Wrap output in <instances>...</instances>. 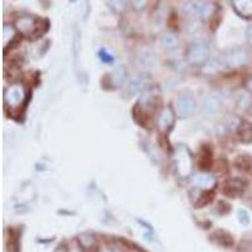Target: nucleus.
Listing matches in <instances>:
<instances>
[{
	"label": "nucleus",
	"mask_w": 252,
	"mask_h": 252,
	"mask_svg": "<svg viewBox=\"0 0 252 252\" xmlns=\"http://www.w3.org/2000/svg\"><path fill=\"white\" fill-rule=\"evenodd\" d=\"M238 220L242 226H247L250 223V216L245 209H238Z\"/></svg>",
	"instance_id": "nucleus-19"
},
{
	"label": "nucleus",
	"mask_w": 252,
	"mask_h": 252,
	"mask_svg": "<svg viewBox=\"0 0 252 252\" xmlns=\"http://www.w3.org/2000/svg\"><path fill=\"white\" fill-rule=\"evenodd\" d=\"M193 184L195 187H199V188H203L204 190H211V188H213V186L216 184V179L212 175L208 174H197L193 178Z\"/></svg>",
	"instance_id": "nucleus-12"
},
{
	"label": "nucleus",
	"mask_w": 252,
	"mask_h": 252,
	"mask_svg": "<svg viewBox=\"0 0 252 252\" xmlns=\"http://www.w3.org/2000/svg\"><path fill=\"white\" fill-rule=\"evenodd\" d=\"M39 23H42V20L31 17V15H24V17L18 18L15 22V27L22 34L29 35V37L32 35V39H35L37 37H39V34L44 33L43 31H40L42 24Z\"/></svg>",
	"instance_id": "nucleus-1"
},
{
	"label": "nucleus",
	"mask_w": 252,
	"mask_h": 252,
	"mask_svg": "<svg viewBox=\"0 0 252 252\" xmlns=\"http://www.w3.org/2000/svg\"><path fill=\"white\" fill-rule=\"evenodd\" d=\"M213 9L215 5L206 1H189L186 3L183 6V12L188 17L192 18H201V19H208L209 17L213 15Z\"/></svg>",
	"instance_id": "nucleus-4"
},
{
	"label": "nucleus",
	"mask_w": 252,
	"mask_h": 252,
	"mask_svg": "<svg viewBox=\"0 0 252 252\" xmlns=\"http://www.w3.org/2000/svg\"><path fill=\"white\" fill-rule=\"evenodd\" d=\"M98 57H100V60L105 63H111L112 61H114V57L110 56L105 49H101V51L98 52Z\"/></svg>",
	"instance_id": "nucleus-20"
},
{
	"label": "nucleus",
	"mask_w": 252,
	"mask_h": 252,
	"mask_svg": "<svg viewBox=\"0 0 252 252\" xmlns=\"http://www.w3.org/2000/svg\"><path fill=\"white\" fill-rule=\"evenodd\" d=\"M213 199H215V192H213L212 189H211V190H203L201 197L198 198V201L195 202V208H202V207L211 203Z\"/></svg>",
	"instance_id": "nucleus-17"
},
{
	"label": "nucleus",
	"mask_w": 252,
	"mask_h": 252,
	"mask_svg": "<svg viewBox=\"0 0 252 252\" xmlns=\"http://www.w3.org/2000/svg\"><path fill=\"white\" fill-rule=\"evenodd\" d=\"M195 109V101L190 94H179L175 101V111L181 118H188Z\"/></svg>",
	"instance_id": "nucleus-7"
},
{
	"label": "nucleus",
	"mask_w": 252,
	"mask_h": 252,
	"mask_svg": "<svg viewBox=\"0 0 252 252\" xmlns=\"http://www.w3.org/2000/svg\"><path fill=\"white\" fill-rule=\"evenodd\" d=\"M245 188H246V182L240 178H231L227 179L222 186V193L227 197L237 198L244 194Z\"/></svg>",
	"instance_id": "nucleus-6"
},
{
	"label": "nucleus",
	"mask_w": 252,
	"mask_h": 252,
	"mask_svg": "<svg viewBox=\"0 0 252 252\" xmlns=\"http://www.w3.org/2000/svg\"><path fill=\"white\" fill-rule=\"evenodd\" d=\"M235 165L237 169L242 170V172H249L252 168V158L250 155H240L236 159Z\"/></svg>",
	"instance_id": "nucleus-16"
},
{
	"label": "nucleus",
	"mask_w": 252,
	"mask_h": 252,
	"mask_svg": "<svg viewBox=\"0 0 252 252\" xmlns=\"http://www.w3.org/2000/svg\"><path fill=\"white\" fill-rule=\"evenodd\" d=\"M246 87L252 92V77H250L249 80L246 81Z\"/></svg>",
	"instance_id": "nucleus-23"
},
{
	"label": "nucleus",
	"mask_w": 252,
	"mask_h": 252,
	"mask_svg": "<svg viewBox=\"0 0 252 252\" xmlns=\"http://www.w3.org/2000/svg\"><path fill=\"white\" fill-rule=\"evenodd\" d=\"M175 166L178 174L182 178H187L192 173V154L184 145H179L174 153Z\"/></svg>",
	"instance_id": "nucleus-2"
},
{
	"label": "nucleus",
	"mask_w": 252,
	"mask_h": 252,
	"mask_svg": "<svg viewBox=\"0 0 252 252\" xmlns=\"http://www.w3.org/2000/svg\"><path fill=\"white\" fill-rule=\"evenodd\" d=\"M69 247H71V249H69V252H82L80 244H78L77 241H73Z\"/></svg>",
	"instance_id": "nucleus-21"
},
{
	"label": "nucleus",
	"mask_w": 252,
	"mask_h": 252,
	"mask_svg": "<svg viewBox=\"0 0 252 252\" xmlns=\"http://www.w3.org/2000/svg\"><path fill=\"white\" fill-rule=\"evenodd\" d=\"M27 94L22 85H13L5 89L4 92V103L5 106L12 110L19 109L20 106L26 105Z\"/></svg>",
	"instance_id": "nucleus-3"
},
{
	"label": "nucleus",
	"mask_w": 252,
	"mask_h": 252,
	"mask_svg": "<svg viewBox=\"0 0 252 252\" xmlns=\"http://www.w3.org/2000/svg\"><path fill=\"white\" fill-rule=\"evenodd\" d=\"M161 44L166 49H174L178 46V38L173 33H165L161 37Z\"/></svg>",
	"instance_id": "nucleus-18"
},
{
	"label": "nucleus",
	"mask_w": 252,
	"mask_h": 252,
	"mask_svg": "<svg viewBox=\"0 0 252 252\" xmlns=\"http://www.w3.org/2000/svg\"><path fill=\"white\" fill-rule=\"evenodd\" d=\"M146 83H148L146 76H135V77H132L131 80H130L129 85H127V91H129L130 94H138V92L143 91V90L145 89Z\"/></svg>",
	"instance_id": "nucleus-13"
},
{
	"label": "nucleus",
	"mask_w": 252,
	"mask_h": 252,
	"mask_svg": "<svg viewBox=\"0 0 252 252\" xmlns=\"http://www.w3.org/2000/svg\"><path fill=\"white\" fill-rule=\"evenodd\" d=\"M198 165L201 169H208L212 165V150L209 149L208 146H202L201 153H199V160Z\"/></svg>",
	"instance_id": "nucleus-14"
},
{
	"label": "nucleus",
	"mask_w": 252,
	"mask_h": 252,
	"mask_svg": "<svg viewBox=\"0 0 252 252\" xmlns=\"http://www.w3.org/2000/svg\"><path fill=\"white\" fill-rule=\"evenodd\" d=\"M102 252H114V251H111V250H103Z\"/></svg>",
	"instance_id": "nucleus-24"
},
{
	"label": "nucleus",
	"mask_w": 252,
	"mask_h": 252,
	"mask_svg": "<svg viewBox=\"0 0 252 252\" xmlns=\"http://www.w3.org/2000/svg\"><path fill=\"white\" fill-rule=\"evenodd\" d=\"M231 4L240 17L252 18V0H235Z\"/></svg>",
	"instance_id": "nucleus-11"
},
{
	"label": "nucleus",
	"mask_w": 252,
	"mask_h": 252,
	"mask_svg": "<svg viewBox=\"0 0 252 252\" xmlns=\"http://www.w3.org/2000/svg\"><path fill=\"white\" fill-rule=\"evenodd\" d=\"M246 39L249 42L250 46H252V26L249 27L246 31Z\"/></svg>",
	"instance_id": "nucleus-22"
},
{
	"label": "nucleus",
	"mask_w": 252,
	"mask_h": 252,
	"mask_svg": "<svg viewBox=\"0 0 252 252\" xmlns=\"http://www.w3.org/2000/svg\"><path fill=\"white\" fill-rule=\"evenodd\" d=\"M222 107V100H220V96L212 94L206 96V98L203 100V112L207 115V116H213V115L217 114L218 111Z\"/></svg>",
	"instance_id": "nucleus-10"
},
{
	"label": "nucleus",
	"mask_w": 252,
	"mask_h": 252,
	"mask_svg": "<svg viewBox=\"0 0 252 252\" xmlns=\"http://www.w3.org/2000/svg\"><path fill=\"white\" fill-rule=\"evenodd\" d=\"M174 111L170 106H165L161 111L160 116L158 119V126H159V129L160 131L163 132H169L172 130L173 125H174Z\"/></svg>",
	"instance_id": "nucleus-9"
},
{
	"label": "nucleus",
	"mask_w": 252,
	"mask_h": 252,
	"mask_svg": "<svg viewBox=\"0 0 252 252\" xmlns=\"http://www.w3.org/2000/svg\"><path fill=\"white\" fill-rule=\"evenodd\" d=\"M249 60L246 49L244 48H233L229 51L228 55L226 56V62L231 67H241L246 64Z\"/></svg>",
	"instance_id": "nucleus-8"
},
{
	"label": "nucleus",
	"mask_w": 252,
	"mask_h": 252,
	"mask_svg": "<svg viewBox=\"0 0 252 252\" xmlns=\"http://www.w3.org/2000/svg\"><path fill=\"white\" fill-rule=\"evenodd\" d=\"M209 58V48L203 42H195L189 47L188 61L190 64L201 66Z\"/></svg>",
	"instance_id": "nucleus-5"
},
{
	"label": "nucleus",
	"mask_w": 252,
	"mask_h": 252,
	"mask_svg": "<svg viewBox=\"0 0 252 252\" xmlns=\"http://www.w3.org/2000/svg\"><path fill=\"white\" fill-rule=\"evenodd\" d=\"M238 136L242 143H252V124L249 121H241L238 125Z\"/></svg>",
	"instance_id": "nucleus-15"
}]
</instances>
